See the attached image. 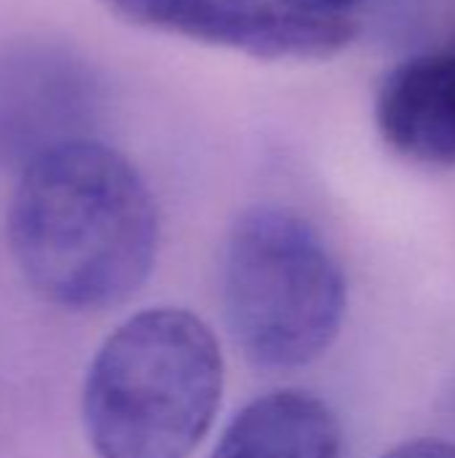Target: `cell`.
<instances>
[{
	"mask_svg": "<svg viewBox=\"0 0 455 458\" xmlns=\"http://www.w3.org/2000/svg\"><path fill=\"white\" fill-rule=\"evenodd\" d=\"M220 301L247 360L295 370L319 360L338 338L349 287L338 258L306 217L260 204L228 231Z\"/></svg>",
	"mask_w": 455,
	"mask_h": 458,
	"instance_id": "3",
	"label": "cell"
},
{
	"mask_svg": "<svg viewBox=\"0 0 455 458\" xmlns=\"http://www.w3.org/2000/svg\"><path fill=\"white\" fill-rule=\"evenodd\" d=\"M102 105L86 59L51 40L0 48V166L27 169L46 153L91 140Z\"/></svg>",
	"mask_w": 455,
	"mask_h": 458,
	"instance_id": "5",
	"label": "cell"
},
{
	"mask_svg": "<svg viewBox=\"0 0 455 458\" xmlns=\"http://www.w3.org/2000/svg\"><path fill=\"white\" fill-rule=\"evenodd\" d=\"M126 24L231 48L252 59L319 62L359 38L357 19L322 16L284 0H97Z\"/></svg>",
	"mask_w": 455,
	"mask_h": 458,
	"instance_id": "4",
	"label": "cell"
},
{
	"mask_svg": "<svg viewBox=\"0 0 455 458\" xmlns=\"http://www.w3.org/2000/svg\"><path fill=\"white\" fill-rule=\"evenodd\" d=\"M212 458H343V435L324 400L276 389L231 419Z\"/></svg>",
	"mask_w": 455,
	"mask_h": 458,
	"instance_id": "7",
	"label": "cell"
},
{
	"mask_svg": "<svg viewBox=\"0 0 455 458\" xmlns=\"http://www.w3.org/2000/svg\"><path fill=\"white\" fill-rule=\"evenodd\" d=\"M290 5H298L303 11L311 13H322V16H341V19H357L365 8H370L375 0H284Z\"/></svg>",
	"mask_w": 455,
	"mask_h": 458,
	"instance_id": "8",
	"label": "cell"
},
{
	"mask_svg": "<svg viewBox=\"0 0 455 458\" xmlns=\"http://www.w3.org/2000/svg\"><path fill=\"white\" fill-rule=\"evenodd\" d=\"M381 458H455V445L445 440H413Z\"/></svg>",
	"mask_w": 455,
	"mask_h": 458,
	"instance_id": "9",
	"label": "cell"
},
{
	"mask_svg": "<svg viewBox=\"0 0 455 458\" xmlns=\"http://www.w3.org/2000/svg\"><path fill=\"white\" fill-rule=\"evenodd\" d=\"M383 142L421 166H455V46L402 59L375 91Z\"/></svg>",
	"mask_w": 455,
	"mask_h": 458,
	"instance_id": "6",
	"label": "cell"
},
{
	"mask_svg": "<svg viewBox=\"0 0 455 458\" xmlns=\"http://www.w3.org/2000/svg\"><path fill=\"white\" fill-rule=\"evenodd\" d=\"M8 247L40 298L67 311H102L150 276L158 209L126 156L94 137L78 140L19 172Z\"/></svg>",
	"mask_w": 455,
	"mask_h": 458,
	"instance_id": "1",
	"label": "cell"
},
{
	"mask_svg": "<svg viewBox=\"0 0 455 458\" xmlns=\"http://www.w3.org/2000/svg\"><path fill=\"white\" fill-rule=\"evenodd\" d=\"M223 354L185 309H147L107 335L83 384V429L99 458H188L223 397Z\"/></svg>",
	"mask_w": 455,
	"mask_h": 458,
	"instance_id": "2",
	"label": "cell"
}]
</instances>
